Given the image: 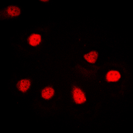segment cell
I'll return each instance as SVG.
<instances>
[{
  "mask_svg": "<svg viewBox=\"0 0 133 133\" xmlns=\"http://www.w3.org/2000/svg\"><path fill=\"white\" fill-rule=\"evenodd\" d=\"M122 78V74L120 71L115 69H111L106 72L104 79L108 83H116L119 82Z\"/></svg>",
  "mask_w": 133,
  "mask_h": 133,
  "instance_id": "4",
  "label": "cell"
},
{
  "mask_svg": "<svg viewBox=\"0 0 133 133\" xmlns=\"http://www.w3.org/2000/svg\"><path fill=\"white\" fill-rule=\"evenodd\" d=\"M32 80L28 78H23L19 79L16 82V88L18 92L25 94L29 92L32 87Z\"/></svg>",
  "mask_w": 133,
  "mask_h": 133,
  "instance_id": "3",
  "label": "cell"
},
{
  "mask_svg": "<svg viewBox=\"0 0 133 133\" xmlns=\"http://www.w3.org/2000/svg\"><path fill=\"white\" fill-rule=\"evenodd\" d=\"M56 94V90L54 87L50 85L45 86L40 92L41 98L45 101H50L52 100Z\"/></svg>",
  "mask_w": 133,
  "mask_h": 133,
  "instance_id": "5",
  "label": "cell"
},
{
  "mask_svg": "<svg viewBox=\"0 0 133 133\" xmlns=\"http://www.w3.org/2000/svg\"><path fill=\"white\" fill-rule=\"evenodd\" d=\"M70 94L72 101L77 105H83L88 102V96L86 92L79 86H73L71 88Z\"/></svg>",
  "mask_w": 133,
  "mask_h": 133,
  "instance_id": "1",
  "label": "cell"
},
{
  "mask_svg": "<svg viewBox=\"0 0 133 133\" xmlns=\"http://www.w3.org/2000/svg\"><path fill=\"white\" fill-rule=\"evenodd\" d=\"M100 57V54L96 50H93L86 52L83 56L84 60L88 64H96Z\"/></svg>",
  "mask_w": 133,
  "mask_h": 133,
  "instance_id": "7",
  "label": "cell"
},
{
  "mask_svg": "<svg viewBox=\"0 0 133 133\" xmlns=\"http://www.w3.org/2000/svg\"><path fill=\"white\" fill-rule=\"evenodd\" d=\"M39 1L41 2H43L44 3H48L50 2V1L49 0H41Z\"/></svg>",
  "mask_w": 133,
  "mask_h": 133,
  "instance_id": "8",
  "label": "cell"
},
{
  "mask_svg": "<svg viewBox=\"0 0 133 133\" xmlns=\"http://www.w3.org/2000/svg\"><path fill=\"white\" fill-rule=\"evenodd\" d=\"M43 42V37L41 34L34 32L29 34L26 38V42L32 48L40 46Z\"/></svg>",
  "mask_w": 133,
  "mask_h": 133,
  "instance_id": "6",
  "label": "cell"
},
{
  "mask_svg": "<svg viewBox=\"0 0 133 133\" xmlns=\"http://www.w3.org/2000/svg\"><path fill=\"white\" fill-rule=\"evenodd\" d=\"M22 9L19 6L10 4L6 6L1 11V17L3 19H14L18 18L22 13Z\"/></svg>",
  "mask_w": 133,
  "mask_h": 133,
  "instance_id": "2",
  "label": "cell"
}]
</instances>
